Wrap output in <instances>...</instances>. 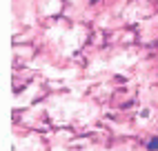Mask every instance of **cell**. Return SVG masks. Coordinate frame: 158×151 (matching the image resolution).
Here are the masks:
<instances>
[{
    "mask_svg": "<svg viewBox=\"0 0 158 151\" xmlns=\"http://www.w3.org/2000/svg\"><path fill=\"white\" fill-rule=\"evenodd\" d=\"M147 149H149V151H156V149H158V138H152L149 142H147Z\"/></svg>",
    "mask_w": 158,
    "mask_h": 151,
    "instance_id": "obj_1",
    "label": "cell"
}]
</instances>
